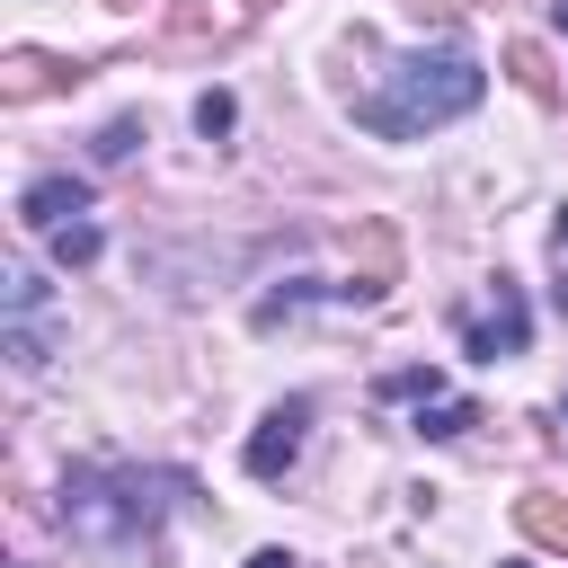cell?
<instances>
[{
  "label": "cell",
  "mask_w": 568,
  "mask_h": 568,
  "mask_svg": "<svg viewBox=\"0 0 568 568\" xmlns=\"http://www.w3.org/2000/svg\"><path fill=\"white\" fill-rule=\"evenodd\" d=\"M186 497H195V470H178V462H71L62 470V532L89 550H133Z\"/></svg>",
  "instance_id": "1"
},
{
  "label": "cell",
  "mask_w": 568,
  "mask_h": 568,
  "mask_svg": "<svg viewBox=\"0 0 568 568\" xmlns=\"http://www.w3.org/2000/svg\"><path fill=\"white\" fill-rule=\"evenodd\" d=\"M479 89H488V71H479L462 44H435V53H399V62H382L373 89H355L346 106H355L364 133H382V142H417V133L470 115Z\"/></svg>",
  "instance_id": "2"
},
{
  "label": "cell",
  "mask_w": 568,
  "mask_h": 568,
  "mask_svg": "<svg viewBox=\"0 0 568 568\" xmlns=\"http://www.w3.org/2000/svg\"><path fill=\"white\" fill-rule=\"evenodd\" d=\"M453 337H462V355H479V364H497V355H524V346H532L524 284H515V275H488V293H479L470 311H453Z\"/></svg>",
  "instance_id": "3"
},
{
  "label": "cell",
  "mask_w": 568,
  "mask_h": 568,
  "mask_svg": "<svg viewBox=\"0 0 568 568\" xmlns=\"http://www.w3.org/2000/svg\"><path fill=\"white\" fill-rule=\"evenodd\" d=\"M44 311H53V284H44L36 266H9V355H18V373H44V364H53Z\"/></svg>",
  "instance_id": "4"
},
{
  "label": "cell",
  "mask_w": 568,
  "mask_h": 568,
  "mask_svg": "<svg viewBox=\"0 0 568 568\" xmlns=\"http://www.w3.org/2000/svg\"><path fill=\"white\" fill-rule=\"evenodd\" d=\"M302 435H311V399H275L266 417H257V435H248V479H284L293 462H302Z\"/></svg>",
  "instance_id": "5"
},
{
  "label": "cell",
  "mask_w": 568,
  "mask_h": 568,
  "mask_svg": "<svg viewBox=\"0 0 568 568\" xmlns=\"http://www.w3.org/2000/svg\"><path fill=\"white\" fill-rule=\"evenodd\" d=\"M18 222H27V231H44V240H53L62 222H89V178H62V169H53V178H36V186L18 195Z\"/></svg>",
  "instance_id": "6"
},
{
  "label": "cell",
  "mask_w": 568,
  "mask_h": 568,
  "mask_svg": "<svg viewBox=\"0 0 568 568\" xmlns=\"http://www.w3.org/2000/svg\"><path fill=\"white\" fill-rule=\"evenodd\" d=\"M80 71L71 62H44V53H9V80H0V98L9 106H27V98H44V89H71Z\"/></svg>",
  "instance_id": "7"
},
{
  "label": "cell",
  "mask_w": 568,
  "mask_h": 568,
  "mask_svg": "<svg viewBox=\"0 0 568 568\" xmlns=\"http://www.w3.org/2000/svg\"><path fill=\"white\" fill-rule=\"evenodd\" d=\"M408 408H417V435H435V444L479 426V399H462V390H426V399H408Z\"/></svg>",
  "instance_id": "8"
},
{
  "label": "cell",
  "mask_w": 568,
  "mask_h": 568,
  "mask_svg": "<svg viewBox=\"0 0 568 568\" xmlns=\"http://www.w3.org/2000/svg\"><path fill=\"white\" fill-rule=\"evenodd\" d=\"M515 524H524V541H541V550H568V497L532 488V497H515Z\"/></svg>",
  "instance_id": "9"
},
{
  "label": "cell",
  "mask_w": 568,
  "mask_h": 568,
  "mask_svg": "<svg viewBox=\"0 0 568 568\" xmlns=\"http://www.w3.org/2000/svg\"><path fill=\"white\" fill-rule=\"evenodd\" d=\"M506 71H515V89H524V98H541V106L559 98V71H550V53H541V44H506Z\"/></svg>",
  "instance_id": "10"
},
{
  "label": "cell",
  "mask_w": 568,
  "mask_h": 568,
  "mask_svg": "<svg viewBox=\"0 0 568 568\" xmlns=\"http://www.w3.org/2000/svg\"><path fill=\"white\" fill-rule=\"evenodd\" d=\"M133 151H142V115H115V124L98 133V169H124Z\"/></svg>",
  "instance_id": "11"
},
{
  "label": "cell",
  "mask_w": 568,
  "mask_h": 568,
  "mask_svg": "<svg viewBox=\"0 0 568 568\" xmlns=\"http://www.w3.org/2000/svg\"><path fill=\"white\" fill-rule=\"evenodd\" d=\"M231 124H240V106H231V89H204V98H195V133H204V142H222Z\"/></svg>",
  "instance_id": "12"
},
{
  "label": "cell",
  "mask_w": 568,
  "mask_h": 568,
  "mask_svg": "<svg viewBox=\"0 0 568 568\" xmlns=\"http://www.w3.org/2000/svg\"><path fill=\"white\" fill-rule=\"evenodd\" d=\"M98 248H106V240H98V222H62V231H53V257H62V266H89Z\"/></svg>",
  "instance_id": "13"
},
{
  "label": "cell",
  "mask_w": 568,
  "mask_h": 568,
  "mask_svg": "<svg viewBox=\"0 0 568 568\" xmlns=\"http://www.w3.org/2000/svg\"><path fill=\"white\" fill-rule=\"evenodd\" d=\"M426 390H444V373H426V364H399V373H382V399H426Z\"/></svg>",
  "instance_id": "14"
},
{
  "label": "cell",
  "mask_w": 568,
  "mask_h": 568,
  "mask_svg": "<svg viewBox=\"0 0 568 568\" xmlns=\"http://www.w3.org/2000/svg\"><path fill=\"white\" fill-rule=\"evenodd\" d=\"M550 266H559V311H568V213L550 222Z\"/></svg>",
  "instance_id": "15"
},
{
  "label": "cell",
  "mask_w": 568,
  "mask_h": 568,
  "mask_svg": "<svg viewBox=\"0 0 568 568\" xmlns=\"http://www.w3.org/2000/svg\"><path fill=\"white\" fill-rule=\"evenodd\" d=\"M408 9H417V18H453L462 0H408Z\"/></svg>",
  "instance_id": "16"
},
{
  "label": "cell",
  "mask_w": 568,
  "mask_h": 568,
  "mask_svg": "<svg viewBox=\"0 0 568 568\" xmlns=\"http://www.w3.org/2000/svg\"><path fill=\"white\" fill-rule=\"evenodd\" d=\"M248 568H302V559H293V550H257Z\"/></svg>",
  "instance_id": "17"
},
{
  "label": "cell",
  "mask_w": 568,
  "mask_h": 568,
  "mask_svg": "<svg viewBox=\"0 0 568 568\" xmlns=\"http://www.w3.org/2000/svg\"><path fill=\"white\" fill-rule=\"evenodd\" d=\"M106 9H142V0H106Z\"/></svg>",
  "instance_id": "18"
},
{
  "label": "cell",
  "mask_w": 568,
  "mask_h": 568,
  "mask_svg": "<svg viewBox=\"0 0 568 568\" xmlns=\"http://www.w3.org/2000/svg\"><path fill=\"white\" fill-rule=\"evenodd\" d=\"M550 9H559V27H568V0H550Z\"/></svg>",
  "instance_id": "19"
},
{
  "label": "cell",
  "mask_w": 568,
  "mask_h": 568,
  "mask_svg": "<svg viewBox=\"0 0 568 568\" xmlns=\"http://www.w3.org/2000/svg\"><path fill=\"white\" fill-rule=\"evenodd\" d=\"M506 568H524V559H506Z\"/></svg>",
  "instance_id": "20"
}]
</instances>
